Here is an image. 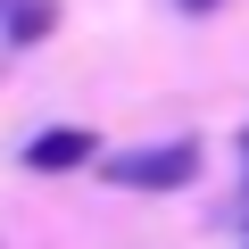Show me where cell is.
I'll return each mask as SVG.
<instances>
[{
  "label": "cell",
  "instance_id": "cell-1",
  "mask_svg": "<svg viewBox=\"0 0 249 249\" xmlns=\"http://www.w3.org/2000/svg\"><path fill=\"white\" fill-rule=\"evenodd\" d=\"M100 175L116 191H183L199 183V142H150V150H116L100 158Z\"/></svg>",
  "mask_w": 249,
  "mask_h": 249
},
{
  "label": "cell",
  "instance_id": "cell-2",
  "mask_svg": "<svg viewBox=\"0 0 249 249\" xmlns=\"http://www.w3.org/2000/svg\"><path fill=\"white\" fill-rule=\"evenodd\" d=\"M91 158H100V133H83V124H50V133L25 142V166H34V175H75V166H91Z\"/></svg>",
  "mask_w": 249,
  "mask_h": 249
},
{
  "label": "cell",
  "instance_id": "cell-3",
  "mask_svg": "<svg viewBox=\"0 0 249 249\" xmlns=\"http://www.w3.org/2000/svg\"><path fill=\"white\" fill-rule=\"evenodd\" d=\"M0 25H9V42H42V34L58 25V9H50V0H9Z\"/></svg>",
  "mask_w": 249,
  "mask_h": 249
},
{
  "label": "cell",
  "instance_id": "cell-4",
  "mask_svg": "<svg viewBox=\"0 0 249 249\" xmlns=\"http://www.w3.org/2000/svg\"><path fill=\"white\" fill-rule=\"evenodd\" d=\"M175 9H183V17H208V9H224V0H175Z\"/></svg>",
  "mask_w": 249,
  "mask_h": 249
},
{
  "label": "cell",
  "instance_id": "cell-5",
  "mask_svg": "<svg viewBox=\"0 0 249 249\" xmlns=\"http://www.w3.org/2000/svg\"><path fill=\"white\" fill-rule=\"evenodd\" d=\"M0 9H9V0H0Z\"/></svg>",
  "mask_w": 249,
  "mask_h": 249
}]
</instances>
